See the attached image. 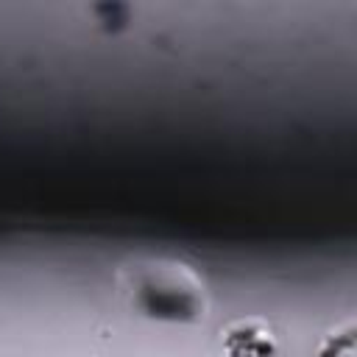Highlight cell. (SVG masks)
<instances>
[{"mask_svg": "<svg viewBox=\"0 0 357 357\" xmlns=\"http://www.w3.org/2000/svg\"><path fill=\"white\" fill-rule=\"evenodd\" d=\"M128 290L137 304L151 315L184 318L195 315L201 307V287L195 276L181 265H137L131 271Z\"/></svg>", "mask_w": 357, "mask_h": 357, "instance_id": "6da1fadb", "label": "cell"}]
</instances>
